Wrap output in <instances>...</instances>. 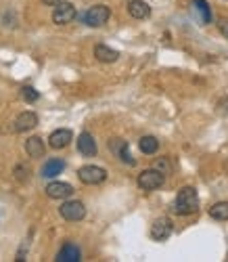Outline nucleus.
Returning <instances> with one entry per match:
<instances>
[{
    "mask_svg": "<svg viewBox=\"0 0 228 262\" xmlns=\"http://www.w3.org/2000/svg\"><path fill=\"white\" fill-rule=\"evenodd\" d=\"M74 135H72V130H67V128H61V130H55V133L49 137V145L53 149H65L67 145L72 143Z\"/></svg>",
    "mask_w": 228,
    "mask_h": 262,
    "instance_id": "11",
    "label": "nucleus"
},
{
    "mask_svg": "<svg viewBox=\"0 0 228 262\" xmlns=\"http://www.w3.org/2000/svg\"><path fill=\"white\" fill-rule=\"evenodd\" d=\"M95 57H97L99 61H103V63H113V61H118L120 53L113 51V49H109L107 45H97V47H95Z\"/></svg>",
    "mask_w": 228,
    "mask_h": 262,
    "instance_id": "16",
    "label": "nucleus"
},
{
    "mask_svg": "<svg viewBox=\"0 0 228 262\" xmlns=\"http://www.w3.org/2000/svg\"><path fill=\"white\" fill-rule=\"evenodd\" d=\"M218 30H220V34L228 40V19H220V21H218Z\"/></svg>",
    "mask_w": 228,
    "mask_h": 262,
    "instance_id": "24",
    "label": "nucleus"
},
{
    "mask_svg": "<svg viewBox=\"0 0 228 262\" xmlns=\"http://www.w3.org/2000/svg\"><path fill=\"white\" fill-rule=\"evenodd\" d=\"M78 179H80L84 185H101V183L107 179V170L101 168V166L88 164V166H82V168L78 170Z\"/></svg>",
    "mask_w": 228,
    "mask_h": 262,
    "instance_id": "3",
    "label": "nucleus"
},
{
    "mask_svg": "<svg viewBox=\"0 0 228 262\" xmlns=\"http://www.w3.org/2000/svg\"><path fill=\"white\" fill-rule=\"evenodd\" d=\"M172 221L170 218H166V216H162V218H157V221L153 223V227H151V237L155 239V242H164V239H168L170 235H172Z\"/></svg>",
    "mask_w": 228,
    "mask_h": 262,
    "instance_id": "8",
    "label": "nucleus"
},
{
    "mask_svg": "<svg viewBox=\"0 0 228 262\" xmlns=\"http://www.w3.org/2000/svg\"><path fill=\"white\" fill-rule=\"evenodd\" d=\"M76 7L72 3H61L55 5V11H53V21L57 26H67V24H72V21L76 19Z\"/></svg>",
    "mask_w": 228,
    "mask_h": 262,
    "instance_id": "5",
    "label": "nucleus"
},
{
    "mask_svg": "<svg viewBox=\"0 0 228 262\" xmlns=\"http://www.w3.org/2000/svg\"><path fill=\"white\" fill-rule=\"evenodd\" d=\"M139 147H141V151H143L145 156H153L155 151L159 149V141L155 137H143L141 143H139Z\"/></svg>",
    "mask_w": 228,
    "mask_h": 262,
    "instance_id": "20",
    "label": "nucleus"
},
{
    "mask_svg": "<svg viewBox=\"0 0 228 262\" xmlns=\"http://www.w3.org/2000/svg\"><path fill=\"white\" fill-rule=\"evenodd\" d=\"M36 124H38V116L34 112H24L15 120V130L17 133H28V130L36 128Z\"/></svg>",
    "mask_w": 228,
    "mask_h": 262,
    "instance_id": "12",
    "label": "nucleus"
},
{
    "mask_svg": "<svg viewBox=\"0 0 228 262\" xmlns=\"http://www.w3.org/2000/svg\"><path fill=\"white\" fill-rule=\"evenodd\" d=\"M109 17H111L109 7H105V5H95V7H90V9L82 15V21H84L86 26H90V28H101V26H105L107 21H109Z\"/></svg>",
    "mask_w": 228,
    "mask_h": 262,
    "instance_id": "2",
    "label": "nucleus"
},
{
    "mask_svg": "<svg viewBox=\"0 0 228 262\" xmlns=\"http://www.w3.org/2000/svg\"><path fill=\"white\" fill-rule=\"evenodd\" d=\"M164 181H166V174H162V172L155 170V168L143 170L139 174V187L143 191H155V189H159V187L164 185Z\"/></svg>",
    "mask_w": 228,
    "mask_h": 262,
    "instance_id": "4",
    "label": "nucleus"
},
{
    "mask_svg": "<svg viewBox=\"0 0 228 262\" xmlns=\"http://www.w3.org/2000/svg\"><path fill=\"white\" fill-rule=\"evenodd\" d=\"M65 170V162L63 160H49L47 164H44L42 166V177L44 179H55L57 177V174H61Z\"/></svg>",
    "mask_w": 228,
    "mask_h": 262,
    "instance_id": "15",
    "label": "nucleus"
},
{
    "mask_svg": "<svg viewBox=\"0 0 228 262\" xmlns=\"http://www.w3.org/2000/svg\"><path fill=\"white\" fill-rule=\"evenodd\" d=\"M78 151L86 158H93L97 156V143H95V137L90 133H82L78 137Z\"/></svg>",
    "mask_w": 228,
    "mask_h": 262,
    "instance_id": "10",
    "label": "nucleus"
},
{
    "mask_svg": "<svg viewBox=\"0 0 228 262\" xmlns=\"http://www.w3.org/2000/svg\"><path fill=\"white\" fill-rule=\"evenodd\" d=\"M109 149L116 154L122 162H126L128 166H134L136 164V160L130 156V151H128V143L126 141H122V139H113V141H109Z\"/></svg>",
    "mask_w": 228,
    "mask_h": 262,
    "instance_id": "9",
    "label": "nucleus"
},
{
    "mask_svg": "<svg viewBox=\"0 0 228 262\" xmlns=\"http://www.w3.org/2000/svg\"><path fill=\"white\" fill-rule=\"evenodd\" d=\"M28 172H30V170H28L26 166H17V168H15V177H17L19 181H28Z\"/></svg>",
    "mask_w": 228,
    "mask_h": 262,
    "instance_id": "23",
    "label": "nucleus"
},
{
    "mask_svg": "<svg viewBox=\"0 0 228 262\" xmlns=\"http://www.w3.org/2000/svg\"><path fill=\"white\" fill-rule=\"evenodd\" d=\"M42 3H44V5H49V7H55V5L61 3V0H42Z\"/></svg>",
    "mask_w": 228,
    "mask_h": 262,
    "instance_id": "25",
    "label": "nucleus"
},
{
    "mask_svg": "<svg viewBox=\"0 0 228 262\" xmlns=\"http://www.w3.org/2000/svg\"><path fill=\"white\" fill-rule=\"evenodd\" d=\"M26 151L30 158H42L44 156V143L40 137H32L26 141Z\"/></svg>",
    "mask_w": 228,
    "mask_h": 262,
    "instance_id": "17",
    "label": "nucleus"
},
{
    "mask_svg": "<svg viewBox=\"0 0 228 262\" xmlns=\"http://www.w3.org/2000/svg\"><path fill=\"white\" fill-rule=\"evenodd\" d=\"M128 13L134 19H147L151 15V7L147 3H143V0H130L128 3Z\"/></svg>",
    "mask_w": 228,
    "mask_h": 262,
    "instance_id": "14",
    "label": "nucleus"
},
{
    "mask_svg": "<svg viewBox=\"0 0 228 262\" xmlns=\"http://www.w3.org/2000/svg\"><path fill=\"white\" fill-rule=\"evenodd\" d=\"M57 260H59V262H80V260H82V252H80V248L74 246V244H65V246L59 250Z\"/></svg>",
    "mask_w": 228,
    "mask_h": 262,
    "instance_id": "13",
    "label": "nucleus"
},
{
    "mask_svg": "<svg viewBox=\"0 0 228 262\" xmlns=\"http://www.w3.org/2000/svg\"><path fill=\"white\" fill-rule=\"evenodd\" d=\"M47 195H49V198H53V200H70L74 195V187L70 183L55 181V183L47 185Z\"/></svg>",
    "mask_w": 228,
    "mask_h": 262,
    "instance_id": "7",
    "label": "nucleus"
},
{
    "mask_svg": "<svg viewBox=\"0 0 228 262\" xmlns=\"http://www.w3.org/2000/svg\"><path fill=\"white\" fill-rule=\"evenodd\" d=\"M59 212H61V216L65 218V221H70V223H78V221H82V218L86 216V208H84V204L78 202V200L65 202V204L59 208Z\"/></svg>",
    "mask_w": 228,
    "mask_h": 262,
    "instance_id": "6",
    "label": "nucleus"
},
{
    "mask_svg": "<svg viewBox=\"0 0 228 262\" xmlns=\"http://www.w3.org/2000/svg\"><path fill=\"white\" fill-rule=\"evenodd\" d=\"M199 210V193L195 187H182L172 204V212L176 216H189Z\"/></svg>",
    "mask_w": 228,
    "mask_h": 262,
    "instance_id": "1",
    "label": "nucleus"
},
{
    "mask_svg": "<svg viewBox=\"0 0 228 262\" xmlns=\"http://www.w3.org/2000/svg\"><path fill=\"white\" fill-rule=\"evenodd\" d=\"M210 216L214 221H228V202H218L210 208Z\"/></svg>",
    "mask_w": 228,
    "mask_h": 262,
    "instance_id": "19",
    "label": "nucleus"
},
{
    "mask_svg": "<svg viewBox=\"0 0 228 262\" xmlns=\"http://www.w3.org/2000/svg\"><path fill=\"white\" fill-rule=\"evenodd\" d=\"M21 99L26 103H36L40 99V93L34 89V86H24V89H21Z\"/></svg>",
    "mask_w": 228,
    "mask_h": 262,
    "instance_id": "21",
    "label": "nucleus"
},
{
    "mask_svg": "<svg viewBox=\"0 0 228 262\" xmlns=\"http://www.w3.org/2000/svg\"><path fill=\"white\" fill-rule=\"evenodd\" d=\"M155 170H159V172H162V174H170V164H168V160H157L155 162Z\"/></svg>",
    "mask_w": 228,
    "mask_h": 262,
    "instance_id": "22",
    "label": "nucleus"
},
{
    "mask_svg": "<svg viewBox=\"0 0 228 262\" xmlns=\"http://www.w3.org/2000/svg\"><path fill=\"white\" fill-rule=\"evenodd\" d=\"M193 9L199 13L203 24H212V9L208 5V0H193Z\"/></svg>",
    "mask_w": 228,
    "mask_h": 262,
    "instance_id": "18",
    "label": "nucleus"
}]
</instances>
